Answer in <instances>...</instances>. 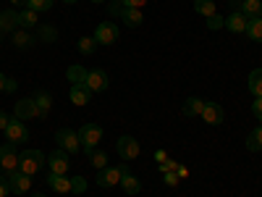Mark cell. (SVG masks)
Returning <instances> with one entry per match:
<instances>
[{"mask_svg": "<svg viewBox=\"0 0 262 197\" xmlns=\"http://www.w3.org/2000/svg\"><path fill=\"white\" fill-rule=\"evenodd\" d=\"M102 140V126L97 124H84L79 129V142H81V150H84V155H90V152L100 145Z\"/></svg>", "mask_w": 262, "mask_h": 197, "instance_id": "obj_1", "label": "cell"}, {"mask_svg": "<svg viewBox=\"0 0 262 197\" xmlns=\"http://www.w3.org/2000/svg\"><path fill=\"white\" fill-rule=\"evenodd\" d=\"M42 166H45V155H42L39 150H24L18 155V171L29 173V176H34L37 171H42Z\"/></svg>", "mask_w": 262, "mask_h": 197, "instance_id": "obj_2", "label": "cell"}, {"mask_svg": "<svg viewBox=\"0 0 262 197\" xmlns=\"http://www.w3.org/2000/svg\"><path fill=\"white\" fill-rule=\"evenodd\" d=\"M55 142H58V147H60L63 152H69V155H76V152L81 150L79 131H74V129H58Z\"/></svg>", "mask_w": 262, "mask_h": 197, "instance_id": "obj_3", "label": "cell"}, {"mask_svg": "<svg viewBox=\"0 0 262 197\" xmlns=\"http://www.w3.org/2000/svg\"><path fill=\"white\" fill-rule=\"evenodd\" d=\"M92 37L97 40V45H113V42L118 40V27L113 24V21H102V24H97Z\"/></svg>", "mask_w": 262, "mask_h": 197, "instance_id": "obj_4", "label": "cell"}, {"mask_svg": "<svg viewBox=\"0 0 262 197\" xmlns=\"http://www.w3.org/2000/svg\"><path fill=\"white\" fill-rule=\"evenodd\" d=\"M0 166H3L6 173H11V171L18 168V152H16V145L13 142L0 145Z\"/></svg>", "mask_w": 262, "mask_h": 197, "instance_id": "obj_5", "label": "cell"}, {"mask_svg": "<svg viewBox=\"0 0 262 197\" xmlns=\"http://www.w3.org/2000/svg\"><path fill=\"white\" fill-rule=\"evenodd\" d=\"M8 187H11V192H16V194H27L29 187H32V176L16 168V171L8 173Z\"/></svg>", "mask_w": 262, "mask_h": 197, "instance_id": "obj_6", "label": "cell"}, {"mask_svg": "<svg viewBox=\"0 0 262 197\" xmlns=\"http://www.w3.org/2000/svg\"><path fill=\"white\" fill-rule=\"evenodd\" d=\"M6 137H8V142L21 145V142L29 140V129H27V124H21L18 119H11V124L6 126Z\"/></svg>", "mask_w": 262, "mask_h": 197, "instance_id": "obj_7", "label": "cell"}, {"mask_svg": "<svg viewBox=\"0 0 262 197\" xmlns=\"http://www.w3.org/2000/svg\"><path fill=\"white\" fill-rule=\"evenodd\" d=\"M116 150H118V155H121L123 161L139 158V142H137L134 137H121V140L116 142Z\"/></svg>", "mask_w": 262, "mask_h": 197, "instance_id": "obj_8", "label": "cell"}, {"mask_svg": "<svg viewBox=\"0 0 262 197\" xmlns=\"http://www.w3.org/2000/svg\"><path fill=\"white\" fill-rule=\"evenodd\" d=\"M231 8H236L238 13H244L247 18H257L262 16V3L259 0H228Z\"/></svg>", "mask_w": 262, "mask_h": 197, "instance_id": "obj_9", "label": "cell"}, {"mask_svg": "<svg viewBox=\"0 0 262 197\" xmlns=\"http://www.w3.org/2000/svg\"><path fill=\"white\" fill-rule=\"evenodd\" d=\"M48 168H50V173H60V176H66V171H69V152H63L60 147L55 152H50L48 155Z\"/></svg>", "mask_w": 262, "mask_h": 197, "instance_id": "obj_10", "label": "cell"}, {"mask_svg": "<svg viewBox=\"0 0 262 197\" xmlns=\"http://www.w3.org/2000/svg\"><path fill=\"white\" fill-rule=\"evenodd\" d=\"M200 116H202L205 124H210V126H221L223 119H226L223 108L217 105V103H207V100H205V108H202V113H200Z\"/></svg>", "mask_w": 262, "mask_h": 197, "instance_id": "obj_11", "label": "cell"}, {"mask_svg": "<svg viewBox=\"0 0 262 197\" xmlns=\"http://www.w3.org/2000/svg\"><path fill=\"white\" fill-rule=\"evenodd\" d=\"M86 87H90V92H105L107 90V84H111V79H107V74L102 69H95L86 74Z\"/></svg>", "mask_w": 262, "mask_h": 197, "instance_id": "obj_12", "label": "cell"}, {"mask_svg": "<svg viewBox=\"0 0 262 197\" xmlns=\"http://www.w3.org/2000/svg\"><path fill=\"white\" fill-rule=\"evenodd\" d=\"M97 184H100V187H116V184H121V168L105 166V168L97 173Z\"/></svg>", "mask_w": 262, "mask_h": 197, "instance_id": "obj_13", "label": "cell"}, {"mask_svg": "<svg viewBox=\"0 0 262 197\" xmlns=\"http://www.w3.org/2000/svg\"><path fill=\"white\" fill-rule=\"evenodd\" d=\"M18 29V11H13V8H8V11H3L0 13V34H13Z\"/></svg>", "mask_w": 262, "mask_h": 197, "instance_id": "obj_14", "label": "cell"}, {"mask_svg": "<svg viewBox=\"0 0 262 197\" xmlns=\"http://www.w3.org/2000/svg\"><path fill=\"white\" fill-rule=\"evenodd\" d=\"M247 24H249V18L244 16V13H231L228 18H226V29L228 32H233V34H242V32H247Z\"/></svg>", "mask_w": 262, "mask_h": 197, "instance_id": "obj_15", "label": "cell"}, {"mask_svg": "<svg viewBox=\"0 0 262 197\" xmlns=\"http://www.w3.org/2000/svg\"><path fill=\"white\" fill-rule=\"evenodd\" d=\"M16 119H18V121H29V119H37V108H34V100H18V103H16Z\"/></svg>", "mask_w": 262, "mask_h": 197, "instance_id": "obj_16", "label": "cell"}, {"mask_svg": "<svg viewBox=\"0 0 262 197\" xmlns=\"http://www.w3.org/2000/svg\"><path fill=\"white\" fill-rule=\"evenodd\" d=\"M32 100H34V108H37V119H45L53 108V97L48 92H37Z\"/></svg>", "mask_w": 262, "mask_h": 197, "instance_id": "obj_17", "label": "cell"}, {"mask_svg": "<svg viewBox=\"0 0 262 197\" xmlns=\"http://www.w3.org/2000/svg\"><path fill=\"white\" fill-rule=\"evenodd\" d=\"M71 103L74 105H86L90 103V97H92V92H90V87L86 84H71Z\"/></svg>", "mask_w": 262, "mask_h": 197, "instance_id": "obj_18", "label": "cell"}, {"mask_svg": "<svg viewBox=\"0 0 262 197\" xmlns=\"http://www.w3.org/2000/svg\"><path fill=\"white\" fill-rule=\"evenodd\" d=\"M121 21H123L126 27L134 29V27H142L144 16H142V11H139V8H123V11H121Z\"/></svg>", "mask_w": 262, "mask_h": 197, "instance_id": "obj_19", "label": "cell"}, {"mask_svg": "<svg viewBox=\"0 0 262 197\" xmlns=\"http://www.w3.org/2000/svg\"><path fill=\"white\" fill-rule=\"evenodd\" d=\"M48 184H50V189H53V192H58V194L71 192V179L60 176V173H50V176H48Z\"/></svg>", "mask_w": 262, "mask_h": 197, "instance_id": "obj_20", "label": "cell"}, {"mask_svg": "<svg viewBox=\"0 0 262 197\" xmlns=\"http://www.w3.org/2000/svg\"><path fill=\"white\" fill-rule=\"evenodd\" d=\"M121 187H123V192H126V194H139V189H142L139 179H137V176H131L128 171H126V173H121Z\"/></svg>", "mask_w": 262, "mask_h": 197, "instance_id": "obj_21", "label": "cell"}, {"mask_svg": "<svg viewBox=\"0 0 262 197\" xmlns=\"http://www.w3.org/2000/svg\"><path fill=\"white\" fill-rule=\"evenodd\" d=\"M247 150H249V152H259V150H262V126H257V129L249 131V137H247Z\"/></svg>", "mask_w": 262, "mask_h": 197, "instance_id": "obj_22", "label": "cell"}, {"mask_svg": "<svg viewBox=\"0 0 262 197\" xmlns=\"http://www.w3.org/2000/svg\"><path fill=\"white\" fill-rule=\"evenodd\" d=\"M247 37L254 40V42H262V16L249 18V24H247Z\"/></svg>", "mask_w": 262, "mask_h": 197, "instance_id": "obj_23", "label": "cell"}, {"mask_svg": "<svg viewBox=\"0 0 262 197\" xmlns=\"http://www.w3.org/2000/svg\"><path fill=\"white\" fill-rule=\"evenodd\" d=\"M18 27L21 29H32V27H37V11H32V8H24L18 13Z\"/></svg>", "mask_w": 262, "mask_h": 197, "instance_id": "obj_24", "label": "cell"}, {"mask_svg": "<svg viewBox=\"0 0 262 197\" xmlns=\"http://www.w3.org/2000/svg\"><path fill=\"white\" fill-rule=\"evenodd\" d=\"M202 108H205V100L202 97H189L184 103V116H200Z\"/></svg>", "mask_w": 262, "mask_h": 197, "instance_id": "obj_25", "label": "cell"}, {"mask_svg": "<svg viewBox=\"0 0 262 197\" xmlns=\"http://www.w3.org/2000/svg\"><path fill=\"white\" fill-rule=\"evenodd\" d=\"M86 74H90V71H86L84 66H69V71H66V76H69L71 84H84L86 82Z\"/></svg>", "mask_w": 262, "mask_h": 197, "instance_id": "obj_26", "label": "cell"}, {"mask_svg": "<svg viewBox=\"0 0 262 197\" xmlns=\"http://www.w3.org/2000/svg\"><path fill=\"white\" fill-rule=\"evenodd\" d=\"M249 92L254 97H262V69H254L249 74Z\"/></svg>", "mask_w": 262, "mask_h": 197, "instance_id": "obj_27", "label": "cell"}, {"mask_svg": "<svg viewBox=\"0 0 262 197\" xmlns=\"http://www.w3.org/2000/svg\"><path fill=\"white\" fill-rule=\"evenodd\" d=\"M11 40H13V45H16V48H29L32 42H34V37L29 34V29H16Z\"/></svg>", "mask_w": 262, "mask_h": 197, "instance_id": "obj_28", "label": "cell"}, {"mask_svg": "<svg viewBox=\"0 0 262 197\" xmlns=\"http://www.w3.org/2000/svg\"><path fill=\"white\" fill-rule=\"evenodd\" d=\"M76 48H79L81 55H92V53L97 50V40H95V37H79Z\"/></svg>", "mask_w": 262, "mask_h": 197, "instance_id": "obj_29", "label": "cell"}, {"mask_svg": "<svg viewBox=\"0 0 262 197\" xmlns=\"http://www.w3.org/2000/svg\"><path fill=\"white\" fill-rule=\"evenodd\" d=\"M86 158H90V163H92L97 171H102V168L107 166V152H102V150H97V147H95Z\"/></svg>", "mask_w": 262, "mask_h": 197, "instance_id": "obj_30", "label": "cell"}, {"mask_svg": "<svg viewBox=\"0 0 262 197\" xmlns=\"http://www.w3.org/2000/svg\"><path fill=\"white\" fill-rule=\"evenodd\" d=\"M194 11L202 16H212L215 13V0H194Z\"/></svg>", "mask_w": 262, "mask_h": 197, "instance_id": "obj_31", "label": "cell"}, {"mask_svg": "<svg viewBox=\"0 0 262 197\" xmlns=\"http://www.w3.org/2000/svg\"><path fill=\"white\" fill-rule=\"evenodd\" d=\"M37 37H39L42 42H55V40H58V29L50 27V24H48V27H39V29H37Z\"/></svg>", "mask_w": 262, "mask_h": 197, "instance_id": "obj_32", "label": "cell"}, {"mask_svg": "<svg viewBox=\"0 0 262 197\" xmlns=\"http://www.w3.org/2000/svg\"><path fill=\"white\" fill-rule=\"evenodd\" d=\"M27 8H32L37 13H45L53 8V0H27Z\"/></svg>", "mask_w": 262, "mask_h": 197, "instance_id": "obj_33", "label": "cell"}, {"mask_svg": "<svg viewBox=\"0 0 262 197\" xmlns=\"http://www.w3.org/2000/svg\"><path fill=\"white\" fill-rule=\"evenodd\" d=\"M71 192L74 194H84L86 192V179L84 176H74L71 179Z\"/></svg>", "mask_w": 262, "mask_h": 197, "instance_id": "obj_34", "label": "cell"}, {"mask_svg": "<svg viewBox=\"0 0 262 197\" xmlns=\"http://www.w3.org/2000/svg\"><path fill=\"white\" fill-rule=\"evenodd\" d=\"M207 27H210V29H221V27H226V18L217 16V13H212V16H207Z\"/></svg>", "mask_w": 262, "mask_h": 197, "instance_id": "obj_35", "label": "cell"}, {"mask_svg": "<svg viewBox=\"0 0 262 197\" xmlns=\"http://www.w3.org/2000/svg\"><path fill=\"white\" fill-rule=\"evenodd\" d=\"M123 6H121V0H111V6H107V16H121Z\"/></svg>", "mask_w": 262, "mask_h": 197, "instance_id": "obj_36", "label": "cell"}, {"mask_svg": "<svg viewBox=\"0 0 262 197\" xmlns=\"http://www.w3.org/2000/svg\"><path fill=\"white\" fill-rule=\"evenodd\" d=\"M149 0H121V6L123 8H142V6H147Z\"/></svg>", "mask_w": 262, "mask_h": 197, "instance_id": "obj_37", "label": "cell"}, {"mask_svg": "<svg viewBox=\"0 0 262 197\" xmlns=\"http://www.w3.org/2000/svg\"><path fill=\"white\" fill-rule=\"evenodd\" d=\"M252 113H254L257 121H262V97H254V103H252Z\"/></svg>", "mask_w": 262, "mask_h": 197, "instance_id": "obj_38", "label": "cell"}, {"mask_svg": "<svg viewBox=\"0 0 262 197\" xmlns=\"http://www.w3.org/2000/svg\"><path fill=\"white\" fill-rule=\"evenodd\" d=\"M163 179H165V184H168V187H176V184L181 182V179L176 176V171H168V173H163Z\"/></svg>", "mask_w": 262, "mask_h": 197, "instance_id": "obj_39", "label": "cell"}, {"mask_svg": "<svg viewBox=\"0 0 262 197\" xmlns=\"http://www.w3.org/2000/svg\"><path fill=\"white\" fill-rule=\"evenodd\" d=\"M176 166H179L176 161L168 158V161H163V163H160V171H163V173H168V171H176Z\"/></svg>", "mask_w": 262, "mask_h": 197, "instance_id": "obj_40", "label": "cell"}, {"mask_svg": "<svg viewBox=\"0 0 262 197\" xmlns=\"http://www.w3.org/2000/svg\"><path fill=\"white\" fill-rule=\"evenodd\" d=\"M11 192V187H8V179L3 176V173H0V197H6Z\"/></svg>", "mask_w": 262, "mask_h": 197, "instance_id": "obj_41", "label": "cell"}, {"mask_svg": "<svg viewBox=\"0 0 262 197\" xmlns=\"http://www.w3.org/2000/svg\"><path fill=\"white\" fill-rule=\"evenodd\" d=\"M176 176H179V179H186V176H189V168L179 163V166H176Z\"/></svg>", "mask_w": 262, "mask_h": 197, "instance_id": "obj_42", "label": "cell"}, {"mask_svg": "<svg viewBox=\"0 0 262 197\" xmlns=\"http://www.w3.org/2000/svg\"><path fill=\"white\" fill-rule=\"evenodd\" d=\"M8 124H11V116H8V113H3V111H0V129H6Z\"/></svg>", "mask_w": 262, "mask_h": 197, "instance_id": "obj_43", "label": "cell"}, {"mask_svg": "<svg viewBox=\"0 0 262 197\" xmlns=\"http://www.w3.org/2000/svg\"><path fill=\"white\" fill-rule=\"evenodd\" d=\"M155 161H158V163L168 161V152H165V150H155Z\"/></svg>", "mask_w": 262, "mask_h": 197, "instance_id": "obj_44", "label": "cell"}, {"mask_svg": "<svg viewBox=\"0 0 262 197\" xmlns=\"http://www.w3.org/2000/svg\"><path fill=\"white\" fill-rule=\"evenodd\" d=\"M16 87H18V84H16L13 79H8V82H6V92H16Z\"/></svg>", "mask_w": 262, "mask_h": 197, "instance_id": "obj_45", "label": "cell"}, {"mask_svg": "<svg viewBox=\"0 0 262 197\" xmlns=\"http://www.w3.org/2000/svg\"><path fill=\"white\" fill-rule=\"evenodd\" d=\"M6 82H8V79H6V74H0V92L6 90Z\"/></svg>", "mask_w": 262, "mask_h": 197, "instance_id": "obj_46", "label": "cell"}, {"mask_svg": "<svg viewBox=\"0 0 262 197\" xmlns=\"http://www.w3.org/2000/svg\"><path fill=\"white\" fill-rule=\"evenodd\" d=\"M11 3H27V0H11Z\"/></svg>", "mask_w": 262, "mask_h": 197, "instance_id": "obj_47", "label": "cell"}, {"mask_svg": "<svg viewBox=\"0 0 262 197\" xmlns=\"http://www.w3.org/2000/svg\"><path fill=\"white\" fill-rule=\"evenodd\" d=\"M92 3H105V0H92Z\"/></svg>", "mask_w": 262, "mask_h": 197, "instance_id": "obj_48", "label": "cell"}, {"mask_svg": "<svg viewBox=\"0 0 262 197\" xmlns=\"http://www.w3.org/2000/svg\"><path fill=\"white\" fill-rule=\"evenodd\" d=\"M32 197H45V194H32Z\"/></svg>", "mask_w": 262, "mask_h": 197, "instance_id": "obj_49", "label": "cell"}, {"mask_svg": "<svg viewBox=\"0 0 262 197\" xmlns=\"http://www.w3.org/2000/svg\"><path fill=\"white\" fill-rule=\"evenodd\" d=\"M66 3H76V0H66Z\"/></svg>", "mask_w": 262, "mask_h": 197, "instance_id": "obj_50", "label": "cell"}, {"mask_svg": "<svg viewBox=\"0 0 262 197\" xmlns=\"http://www.w3.org/2000/svg\"><path fill=\"white\" fill-rule=\"evenodd\" d=\"M0 171H3V166H0Z\"/></svg>", "mask_w": 262, "mask_h": 197, "instance_id": "obj_51", "label": "cell"}, {"mask_svg": "<svg viewBox=\"0 0 262 197\" xmlns=\"http://www.w3.org/2000/svg\"><path fill=\"white\" fill-rule=\"evenodd\" d=\"M0 37H3V34H0Z\"/></svg>", "mask_w": 262, "mask_h": 197, "instance_id": "obj_52", "label": "cell"}]
</instances>
